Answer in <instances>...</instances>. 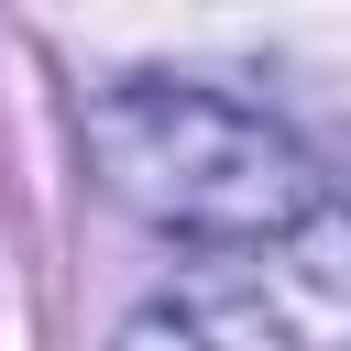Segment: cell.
<instances>
[{
  "label": "cell",
  "mask_w": 351,
  "mask_h": 351,
  "mask_svg": "<svg viewBox=\"0 0 351 351\" xmlns=\"http://www.w3.org/2000/svg\"><path fill=\"white\" fill-rule=\"evenodd\" d=\"M88 165L132 219H154L176 241H285L329 197L318 154L285 121H263L252 99L197 88V77L99 88L88 99Z\"/></svg>",
  "instance_id": "6da1fadb"
},
{
  "label": "cell",
  "mask_w": 351,
  "mask_h": 351,
  "mask_svg": "<svg viewBox=\"0 0 351 351\" xmlns=\"http://www.w3.org/2000/svg\"><path fill=\"white\" fill-rule=\"evenodd\" d=\"M110 351H296V329L263 296H241V285H186V296L132 307Z\"/></svg>",
  "instance_id": "7a4b0ae2"
}]
</instances>
